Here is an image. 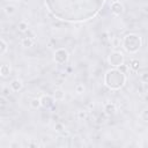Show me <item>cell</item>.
<instances>
[{
  "label": "cell",
  "mask_w": 148,
  "mask_h": 148,
  "mask_svg": "<svg viewBox=\"0 0 148 148\" xmlns=\"http://www.w3.org/2000/svg\"><path fill=\"white\" fill-rule=\"evenodd\" d=\"M30 105H31L32 109H37V108L42 106V105H40V98H34V99H31Z\"/></svg>",
  "instance_id": "obj_16"
},
{
  "label": "cell",
  "mask_w": 148,
  "mask_h": 148,
  "mask_svg": "<svg viewBox=\"0 0 148 148\" xmlns=\"http://www.w3.org/2000/svg\"><path fill=\"white\" fill-rule=\"evenodd\" d=\"M53 97L56 101H62L65 98V91L62 89H56L53 92Z\"/></svg>",
  "instance_id": "obj_10"
},
{
  "label": "cell",
  "mask_w": 148,
  "mask_h": 148,
  "mask_svg": "<svg viewBox=\"0 0 148 148\" xmlns=\"http://www.w3.org/2000/svg\"><path fill=\"white\" fill-rule=\"evenodd\" d=\"M5 13L7 14V15H13L15 12H16V8H15V6H13V5H7V6H5Z\"/></svg>",
  "instance_id": "obj_13"
},
{
  "label": "cell",
  "mask_w": 148,
  "mask_h": 148,
  "mask_svg": "<svg viewBox=\"0 0 148 148\" xmlns=\"http://www.w3.org/2000/svg\"><path fill=\"white\" fill-rule=\"evenodd\" d=\"M130 67H131L133 71H138L139 67H140V62H139V60L133 59V60L131 61V64H130Z\"/></svg>",
  "instance_id": "obj_17"
},
{
  "label": "cell",
  "mask_w": 148,
  "mask_h": 148,
  "mask_svg": "<svg viewBox=\"0 0 148 148\" xmlns=\"http://www.w3.org/2000/svg\"><path fill=\"white\" fill-rule=\"evenodd\" d=\"M75 92H76L77 95L83 94V92H84V86H83V84H81V83L76 84V86H75Z\"/></svg>",
  "instance_id": "obj_19"
},
{
  "label": "cell",
  "mask_w": 148,
  "mask_h": 148,
  "mask_svg": "<svg viewBox=\"0 0 148 148\" xmlns=\"http://www.w3.org/2000/svg\"><path fill=\"white\" fill-rule=\"evenodd\" d=\"M9 87H10V89H12L13 91H20V90L23 88V83H22L21 80H18V79H14V80L10 82Z\"/></svg>",
  "instance_id": "obj_8"
},
{
  "label": "cell",
  "mask_w": 148,
  "mask_h": 148,
  "mask_svg": "<svg viewBox=\"0 0 148 148\" xmlns=\"http://www.w3.org/2000/svg\"><path fill=\"white\" fill-rule=\"evenodd\" d=\"M61 135H62V136H65V138H68V136H69V132L64 130V131L61 132Z\"/></svg>",
  "instance_id": "obj_22"
},
{
  "label": "cell",
  "mask_w": 148,
  "mask_h": 148,
  "mask_svg": "<svg viewBox=\"0 0 148 148\" xmlns=\"http://www.w3.org/2000/svg\"><path fill=\"white\" fill-rule=\"evenodd\" d=\"M142 45L140 36L135 34H128L123 39V46L128 53H136Z\"/></svg>",
  "instance_id": "obj_3"
},
{
  "label": "cell",
  "mask_w": 148,
  "mask_h": 148,
  "mask_svg": "<svg viewBox=\"0 0 148 148\" xmlns=\"http://www.w3.org/2000/svg\"><path fill=\"white\" fill-rule=\"evenodd\" d=\"M104 111L108 113V114H113L116 112V105L113 103H106L104 105Z\"/></svg>",
  "instance_id": "obj_11"
},
{
  "label": "cell",
  "mask_w": 148,
  "mask_h": 148,
  "mask_svg": "<svg viewBox=\"0 0 148 148\" xmlns=\"http://www.w3.org/2000/svg\"><path fill=\"white\" fill-rule=\"evenodd\" d=\"M54 104V97L50 95H43L40 97V105L44 109H51Z\"/></svg>",
  "instance_id": "obj_6"
},
{
  "label": "cell",
  "mask_w": 148,
  "mask_h": 148,
  "mask_svg": "<svg viewBox=\"0 0 148 148\" xmlns=\"http://www.w3.org/2000/svg\"><path fill=\"white\" fill-rule=\"evenodd\" d=\"M68 57H69L68 56V52L65 49H58L53 53V60L58 65H64L65 62H67Z\"/></svg>",
  "instance_id": "obj_5"
},
{
  "label": "cell",
  "mask_w": 148,
  "mask_h": 148,
  "mask_svg": "<svg viewBox=\"0 0 148 148\" xmlns=\"http://www.w3.org/2000/svg\"><path fill=\"white\" fill-rule=\"evenodd\" d=\"M7 49H8L7 43H6L3 39H1V40H0V54H1V56H2V54H5V53H6V51H7Z\"/></svg>",
  "instance_id": "obj_15"
},
{
  "label": "cell",
  "mask_w": 148,
  "mask_h": 148,
  "mask_svg": "<svg viewBox=\"0 0 148 148\" xmlns=\"http://www.w3.org/2000/svg\"><path fill=\"white\" fill-rule=\"evenodd\" d=\"M17 29H18V31H21V32H25V31L28 30V23H27L25 21H21V22L17 24Z\"/></svg>",
  "instance_id": "obj_14"
},
{
  "label": "cell",
  "mask_w": 148,
  "mask_h": 148,
  "mask_svg": "<svg viewBox=\"0 0 148 148\" xmlns=\"http://www.w3.org/2000/svg\"><path fill=\"white\" fill-rule=\"evenodd\" d=\"M9 73H10V66L7 65V64L1 65V67H0V74H1V76L6 77V76L9 75Z\"/></svg>",
  "instance_id": "obj_9"
},
{
  "label": "cell",
  "mask_w": 148,
  "mask_h": 148,
  "mask_svg": "<svg viewBox=\"0 0 148 148\" xmlns=\"http://www.w3.org/2000/svg\"><path fill=\"white\" fill-rule=\"evenodd\" d=\"M140 80H141V82H142V83H146V84H148V72H146V73L141 74V76H140Z\"/></svg>",
  "instance_id": "obj_21"
},
{
  "label": "cell",
  "mask_w": 148,
  "mask_h": 148,
  "mask_svg": "<svg viewBox=\"0 0 148 148\" xmlns=\"http://www.w3.org/2000/svg\"><path fill=\"white\" fill-rule=\"evenodd\" d=\"M108 60H109V64H110L112 67L118 68V67H120V66L124 64L125 58H124V54H123L121 52H119V51H112V52L109 54Z\"/></svg>",
  "instance_id": "obj_4"
},
{
  "label": "cell",
  "mask_w": 148,
  "mask_h": 148,
  "mask_svg": "<svg viewBox=\"0 0 148 148\" xmlns=\"http://www.w3.org/2000/svg\"><path fill=\"white\" fill-rule=\"evenodd\" d=\"M32 44H34V39L31 37H24L22 39V46L24 47H30L32 46Z\"/></svg>",
  "instance_id": "obj_12"
},
{
  "label": "cell",
  "mask_w": 148,
  "mask_h": 148,
  "mask_svg": "<svg viewBox=\"0 0 148 148\" xmlns=\"http://www.w3.org/2000/svg\"><path fill=\"white\" fill-rule=\"evenodd\" d=\"M104 0H45L49 12L60 21L84 22L97 15Z\"/></svg>",
  "instance_id": "obj_1"
},
{
  "label": "cell",
  "mask_w": 148,
  "mask_h": 148,
  "mask_svg": "<svg viewBox=\"0 0 148 148\" xmlns=\"http://www.w3.org/2000/svg\"><path fill=\"white\" fill-rule=\"evenodd\" d=\"M64 130H65V127H64V125H62L61 123H56V125H54V131H56V132L61 133Z\"/></svg>",
  "instance_id": "obj_20"
},
{
  "label": "cell",
  "mask_w": 148,
  "mask_h": 148,
  "mask_svg": "<svg viewBox=\"0 0 148 148\" xmlns=\"http://www.w3.org/2000/svg\"><path fill=\"white\" fill-rule=\"evenodd\" d=\"M126 82V75L118 68L109 69L104 75V84L111 90H119Z\"/></svg>",
  "instance_id": "obj_2"
},
{
  "label": "cell",
  "mask_w": 148,
  "mask_h": 148,
  "mask_svg": "<svg viewBox=\"0 0 148 148\" xmlns=\"http://www.w3.org/2000/svg\"><path fill=\"white\" fill-rule=\"evenodd\" d=\"M87 117H88L87 111H84V110H80V111H77V118H79L80 120H84V119H87Z\"/></svg>",
  "instance_id": "obj_18"
},
{
  "label": "cell",
  "mask_w": 148,
  "mask_h": 148,
  "mask_svg": "<svg viewBox=\"0 0 148 148\" xmlns=\"http://www.w3.org/2000/svg\"><path fill=\"white\" fill-rule=\"evenodd\" d=\"M110 8H111L112 14H114L117 16H119V15H121L124 13V6H123V3L120 1H113L111 3Z\"/></svg>",
  "instance_id": "obj_7"
}]
</instances>
